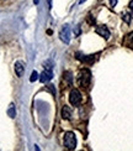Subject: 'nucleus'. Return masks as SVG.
Returning a JSON list of instances; mask_svg holds the SVG:
<instances>
[{
  "instance_id": "obj_17",
  "label": "nucleus",
  "mask_w": 133,
  "mask_h": 151,
  "mask_svg": "<svg viewBox=\"0 0 133 151\" xmlns=\"http://www.w3.org/2000/svg\"><path fill=\"white\" fill-rule=\"evenodd\" d=\"M87 21L90 22V24H94L95 21H94V19H92V16H89V19H87Z\"/></svg>"
},
{
  "instance_id": "obj_3",
  "label": "nucleus",
  "mask_w": 133,
  "mask_h": 151,
  "mask_svg": "<svg viewBox=\"0 0 133 151\" xmlns=\"http://www.w3.org/2000/svg\"><path fill=\"white\" fill-rule=\"evenodd\" d=\"M70 35H72L70 26H69V25H63L60 31H59V39H60V41L64 42V43H69V42H70Z\"/></svg>"
},
{
  "instance_id": "obj_16",
  "label": "nucleus",
  "mask_w": 133,
  "mask_h": 151,
  "mask_svg": "<svg viewBox=\"0 0 133 151\" xmlns=\"http://www.w3.org/2000/svg\"><path fill=\"white\" fill-rule=\"evenodd\" d=\"M80 32H81V30H80V27H79V26H77V27L74 29V34L77 35V36H79V35H80Z\"/></svg>"
},
{
  "instance_id": "obj_8",
  "label": "nucleus",
  "mask_w": 133,
  "mask_h": 151,
  "mask_svg": "<svg viewBox=\"0 0 133 151\" xmlns=\"http://www.w3.org/2000/svg\"><path fill=\"white\" fill-rule=\"evenodd\" d=\"M23 72H25L23 63H22V62H20V61H17L15 63V73L17 74V77H22Z\"/></svg>"
},
{
  "instance_id": "obj_20",
  "label": "nucleus",
  "mask_w": 133,
  "mask_h": 151,
  "mask_svg": "<svg viewBox=\"0 0 133 151\" xmlns=\"http://www.w3.org/2000/svg\"><path fill=\"white\" fill-rule=\"evenodd\" d=\"M38 3H40V0H33V4H35V5H37Z\"/></svg>"
},
{
  "instance_id": "obj_9",
  "label": "nucleus",
  "mask_w": 133,
  "mask_h": 151,
  "mask_svg": "<svg viewBox=\"0 0 133 151\" xmlns=\"http://www.w3.org/2000/svg\"><path fill=\"white\" fill-rule=\"evenodd\" d=\"M72 109H70V106H67L64 105L63 106V109H62V116L67 119V120H69V119H72Z\"/></svg>"
},
{
  "instance_id": "obj_12",
  "label": "nucleus",
  "mask_w": 133,
  "mask_h": 151,
  "mask_svg": "<svg viewBox=\"0 0 133 151\" xmlns=\"http://www.w3.org/2000/svg\"><path fill=\"white\" fill-rule=\"evenodd\" d=\"M65 81L68 82V84H72L73 83V77H72V73L70 72H65Z\"/></svg>"
},
{
  "instance_id": "obj_11",
  "label": "nucleus",
  "mask_w": 133,
  "mask_h": 151,
  "mask_svg": "<svg viewBox=\"0 0 133 151\" xmlns=\"http://www.w3.org/2000/svg\"><path fill=\"white\" fill-rule=\"evenodd\" d=\"M124 43H126V45H127V46H133V32H131L129 35L126 36Z\"/></svg>"
},
{
  "instance_id": "obj_5",
  "label": "nucleus",
  "mask_w": 133,
  "mask_h": 151,
  "mask_svg": "<svg viewBox=\"0 0 133 151\" xmlns=\"http://www.w3.org/2000/svg\"><path fill=\"white\" fill-rule=\"evenodd\" d=\"M97 56H99V53L97 55H90V56H84V55H81V53H77L75 55V57H77L79 61H81V62H84V63H92V62L97 58Z\"/></svg>"
},
{
  "instance_id": "obj_10",
  "label": "nucleus",
  "mask_w": 133,
  "mask_h": 151,
  "mask_svg": "<svg viewBox=\"0 0 133 151\" xmlns=\"http://www.w3.org/2000/svg\"><path fill=\"white\" fill-rule=\"evenodd\" d=\"M8 115L11 118V119H14L15 116H16V109H15V105L14 104H10V106H9V109H8Z\"/></svg>"
},
{
  "instance_id": "obj_21",
  "label": "nucleus",
  "mask_w": 133,
  "mask_h": 151,
  "mask_svg": "<svg viewBox=\"0 0 133 151\" xmlns=\"http://www.w3.org/2000/svg\"><path fill=\"white\" fill-rule=\"evenodd\" d=\"M85 1H86V0H80L79 3H80V4H83V3H85Z\"/></svg>"
},
{
  "instance_id": "obj_13",
  "label": "nucleus",
  "mask_w": 133,
  "mask_h": 151,
  "mask_svg": "<svg viewBox=\"0 0 133 151\" xmlns=\"http://www.w3.org/2000/svg\"><path fill=\"white\" fill-rule=\"evenodd\" d=\"M122 16H123V20H124L126 22H127V24H129V22H131V17H132V16H131V14H128V12H124V14H123Z\"/></svg>"
},
{
  "instance_id": "obj_14",
  "label": "nucleus",
  "mask_w": 133,
  "mask_h": 151,
  "mask_svg": "<svg viewBox=\"0 0 133 151\" xmlns=\"http://www.w3.org/2000/svg\"><path fill=\"white\" fill-rule=\"evenodd\" d=\"M37 78H38V73H37V71H33L32 74H31L30 81H31V82H35V81H37Z\"/></svg>"
},
{
  "instance_id": "obj_6",
  "label": "nucleus",
  "mask_w": 133,
  "mask_h": 151,
  "mask_svg": "<svg viewBox=\"0 0 133 151\" xmlns=\"http://www.w3.org/2000/svg\"><path fill=\"white\" fill-rule=\"evenodd\" d=\"M95 31H96V34L100 35L101 37H104V39H110V36H111V32H110V30L107 29L106 26H104V25H101V26H97L96 29H95Z\"/></svg>"
},
{
  "instance_id": "obj_18",
  "label": "nucleus",
  "mask_w": 133,
  "mask_h": 151,
  "mask_svg": "<svg viewBox=\"0 0 133 151\" xmlns=\"http://www.w3.org/2000/svg\"><path fill=\"white\" fill-rule=\"evenodd\" d=\"M48 9H52V0H48Z\"/></svg>"
},
{
  "instance_id": "obj_15",
  "label": "nucleus",
  "mask_w": 133,
  "mask_h": 151,
  "mask_svg": "<svg viewBox=\"0 0 133 151\" xmlns=\"http://www.w3.org/2000/svg\"><path fill=\"white\" fill-rule=\"evenodd\" d=\"M109 1H110V6H111V8H115L118 0H109Z\"/></svg>"
},
{
  "instance_id": "obj_2",
  "label": "nucleus",
  "mask_w": 133,
  "mask_h": 151,
  "mask_svg": "<svg viewBox=\"0 0 133 151\" xmlns=\"http://www.w3.org/2000/svg\"><path fill=\"white\" fill-rule=\"evenodd\" d=\"M91 81V73L89 70H81L80 73L78 74V84L83 88H86L90 84Z\"/></svg>"
},
{
  "instance_id": "obj_7",
  "label": "nucleus",
  "mask_w": 133,
  "mask_h": 151,
  "mask_svg": "<svg viewBox=\"0 0 133 151\" xmlns=\"http://www.w3.org/2000/svg\"><path fill=\"white\" fill-rule=\"evenodd\" d=\"M52 78H53L52 70H44L42 72V74H41V77H40V81L42 82V83H46V82H49Z\"/></svg>"
},
{
  "instance_id": "obj_1",
  "label": "nucleus",
  "mask_w": 133,
  "mask_h": 151,
  "mask_svg": "<svg viewBox=\"0 0 133 151\" xmlns=\"http://www.w3.org/2000/svg\"><path fill=\"white\" fill-rule=\"evenodd\" d=\"M63 144L68 150H74L77 147V137H75V134L72 133V131H67L63 136Z\"/></svg>"
},
{
  "instance_id": "obj_19",
  "label": "nucleus",
  "mask_w": 133,
  "mask_h": 151,
  "mask_svg": "<svg viewBox=\"0 0 133 151\" xmlns=\"http://www.w3.org/2000/svg\"><path fill=\"white\" fill-rule=\"evenodd\" d=\"M129 9H131V10L133 11V0H132V1L129 3Z\"/></svg>"
},
{
  "instance_id": "obj_4",
  "label": "nucleus",
  "mask_w": 133,
  "mask_h": 151,
  "mask_svg": "<svg viewBox=\"0 0 133 151\" xmlns=\"http://www.w3.org/2000/svg\"><path fill=\"white\" fill-rule=\"evenodd\" d=\"M69 102L74 106L79 105L81 103V93L78 89H72L70 94H69Z\"/></svg>"
}]
</instances>
